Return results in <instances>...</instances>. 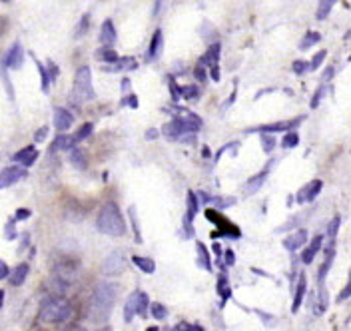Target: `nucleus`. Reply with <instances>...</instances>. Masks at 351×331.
<instances>
[{"instance_id": "obj_1", "label": "nucleus", "mask_w": 351, "mask_h": 331, "mask_svg": "<svg viewBox=\"0 0 351 331\" xmlns=\"http://www.w3.org/2000/svg\"><path fill=\"white\" fill-rule=\"evenodd\" d=\"M116 295H118L116 283H112V281L98 283V287L92 294V299H90V319L92 321H106L110 317Z\"/></svg>"}, {"instance_id": "obj_2", "label": "nucleus", "mask_w": 351, "mask_h": 331, "mask_svg": "<svg viewBox=\"0 0 351 331\" xmlns=\"http://www.w3.org/2000/svg\"><path fill=\"white\" fill-rule=\"evenodd\" d=\"M96 225H98V232H102V234H106V236H112V238H120V236L126 234L124 218H122L118 205L114 202L106 203V205L100 210Z\"/></svg>"}, {"instance_id": "obj_3", "label": "nucleus", "mask_w": 351, "mask_h": 331, "mask_svg": "<svg viewBox=\"0 0 351 331\" xmlns=\"http://www.w3.org/2000/svg\"><path fill=\"white\" fill-rule=\"evenodd\" d=\"M72 307L64 297H48L42 301L38 319L42 323H66L72 319Z\"/></svg>"}, {"instance_id": "obj_4", "label": "nucleus", "mask_w": 351, "mask_h": 331, "mask_svg": "<svg viewBox=\"0 0 351 331\" xmlns=\"http://www.w3.org/2000/svg\"><path fill=\"white\" fill-rule=\"evenodd\" d=\"M72 98H74L76 102H90V100H94L92 74H90V68H88V66H80V68L76 70Z\"/></svg>"}, {"instance_id": "obj_5", "label": "nucleus", "mask_w": 351, "mask_h": 331, "mask_svg": "<svg viewBox=\"0 0 351 331\" xmlns=\"http://www.w3.org/2000/svg\"><path fill=\"white\" fill-rule=\"evenodd\" d=\"M128 265V258L124 250H114L108 254V258L104 259V274L106 276H120Z\"/></svg>"}, {"instance_id": "obj_6", "label": "nucleus", "mask_w": 351, "mask_h": 331, "mask_svg": "<svg viewBox=\"0 0 351 331\" xmlns=\"http://www.w3.org/2000/svg\"><path fill=\"white\" fill-rule=\"evenodd\" d=\"M78 272H80L78 263H74V261H68V259H66V261H62V263H56L54 277H56V279H60L64 285H70L72 281H76Z\"/></svg>"}, {"instance_id": "obj_7", "label": "nucleus", "mask_w": 351, "mask_h": 331, "mask_svg": "<svg viewBox=\"0 0 351 331\" xmlns=\"http://www.w3.org/2000/svg\"><path fill=\"white\" fill-rule=\"evenodd\" d=\"M26 178V170L22 166H8L0 172V190L10 188L12 184H16L18 180Z\"/></svg>"}, {"instance_id": "obj_8", "label": "nucleus", "mask_w": 351, "mask_h": 331, "mask_svg": "<svg viewBox=\"0 0 351 331\" xmlns=\"http://www.w3.org/2000/svg\"><path fill=\"white\" fill-rule=\"evenodd\" d=\"M74 124V116L66 108H56L54 110V128L58 132H66V130L72 128Z\"/></svg>"}, {"instance_id": "obj_9", "label": "nucleus", "mask_w": 351, "mask_h": 331, "mask_svg": "<svg viewBox=\"0 0 351 331\" xmlns=\"http://www.w3.org/2000/svg\"><path fill=\"white\" fill-rule=\"evenodd\" d=\"M36 158H38V150L34 146L22 148L20 152H16V154L12 156V160H14L16 164H22L24 168H28V166L34 164V162H36Z\"/></svg>"}, {"instance_id": "obj_10", "label": "nucleus", "mask_w": 351, "mask_h": 331, "mask_svg": "<svg viewBox=\"0 0 351 331\" xmlns=\"http://www.w3.org/2000/svg\"><path fill=\"white\" fill-rule=\"evenodd\" d=\"M301 122V118H297V120H292V122H276V124H265V126H259L258 130H254V132H261V134H274V132H281V130H285V132H292V130L296 128L297 124Z\"/></svg>"}, {"instance_id": "obj_11", "label": "nucleus", "mask_w": 351, "mask_h": 331, "mask_svg": "<svg viewBox=\"0 0 351 331\" xmlns=\"http://www.w3.org/2000/svg\"><path fill=\"white\" fill-rule=\"evenodd\" d=\"M321 180H314L312 184H307L301 192H299V196H297V202L303 203V202H312V200H315L317 198V194L321 192Z\"/></svg>"}, {"instance_id": "obj_12", "label": "nucleus", "mask_w": 351, "mask_h": 331, "mask_svg": "<svg viewBox=\"0 0 351 331\" xmlns=\"http://www.w3.org/2000/svg\"><path fill=\"white\" fill-rule=\"evenodd\" d=\"M305 241H307V232L305 230H297L296 234H292V236H287V238L283 239V247L290 250V252H296Z\"/></svg>"}, {"instance_id": "obj_13", "label": "nucleus", "mask_w": 351, "mask_h": 331, "mask_svg": "<svg viewBox=\"0 0 351 331\" xmlns=\"http://www.w3.org/2000/svg\"><path fill=\"white\" fill-rule=\"evenodd\" d=\"M100 42L104 44V48H108V46H112L116 42V28H114L112 20H106L102 24V28H100Z\"/></svg>"}, {"instance_id": "obj_14", "label": "nucleus", "mask_w": 351, "mask_h": 331, "mask_svg": "<svg viewBox=\"0 0 351 331\" xmlns=\"http://www.w3.org/2000/svg\"><path fill=\"white\" fill-rule=\"evenodd\" d=\"M22 60H24V52H22V46L18 42L10 48V52L6 56V66L8 68H20L22 66Z\"/></svg>"}, {"instance_id": "obj_15", "label": "nucleus", "mask_w": 351, "mask_h": 331, "mask_svg": "<svg viewBox=\"0 0 351 331\" xmlns=\"http://www.w3.org/2000/svg\"><path fill=\"white\" fill-rule=\"evenodd\" d=\"M162 44H164V38H162V30H156L154 36H152V42H150L148 54H146V60H154L156 56L162 52Z\"/></svg>"}, {"instance_id": "obj_16", "label": "nucleus", "mask_w": 351, "mask_h": 331, "mask_svg": "<svg viewBox=\"0 0 351 331\" xmlns=\"http://www.w3.org/2000/svg\"><path fill=\"white\" fill-rule=\"evenodd\" d=\"M138 295H140V292H134L126 299V307H124V321L126 323H130L134 319V315L138 313Z\"/></svg>"}, {"instance_id": "obj_17", "label": "nucleus", "mask_w": 351, "mask_h": 331, "mask_svg": "<svg viewBox=\"0 0 351 331\" xmlns=\"http://www.w3.org/2000/svg\"><path fill=\"white\" fill-rule=\"evenodd\" d=\"M321 243H323V238H321V236H315L314 241L309 243V247L301 254V261H303V263H312L315 258V254L321 250Z\"/></svg>"}, {"instance_id": "obj_18", "label": "nucleus", "mask_w": 351, "mask_h": 331, "mask_svg": "<svg viewBox=\"0 0 351 331\" xmlns=\"http://www.w3.org/2000/svg\"><path fill=\"white\" fill-rule=\"evenodd\" d=\"M132 70V68H136V62L132 60V58H118L116 62H112V64H108L104 70L106 72H122V70Z\"/></svg>"}, {"instance_id": "obj_19", "label": "nucleus", "mask_w": 351, "mask_h": 331, "mask_svg": "<svg viewBox=\"0 0 351 331\" xmlns=\"http://www.w3.org/2000/svg\"><path fill=\"white\" fill-rule=\"evenodd\" d=\"M76 148V138L74 136H68V134H60L52 144V150H74Z\"/></svg>"}, {"instance_id": "obj_20", "label": "nucleus", "mask_w": 351, "mask_h": 331, "mask_svg": "<svg viewBox=\"0 0 351 331\" xmlns=\"http://www.w3.org/2000/svg\"><path fill=\"white\" fill-rule=\"evenodd\" d=\"M28 272H30L28 263H20V265H16V270H14L12 276H10V283H12V285H22V283L26 281Z\"/></svg>"}, {"instance_id": "obj_21", "label": "nucleus", "mask_w": 351, "mask_h": 331, "mask_svg": "<svg viewBox=\"0 0 351 331\" xmlns=\"http://www.w3.org/2000/svg\"><path fill=\"white\" fill-rule=\"evenodd\" d=\"M305 289H307V281H305V277H301V279H299V283H297L296 297H294V307H292V312L294 313L299 312L301 301H303V295H305Z\"/></svg>"}, {"instance_id": "obj_22", "label": "nucleus", "mask_w": 351, "mask_h": 331, "mask_svg": "<svg viewBox=\"0 0 351 331\" xmlns=\"http://www.w3.org/2000/svg\"><path fill=\"white\" fill-rule=\"evenodd\" d=\"M70 162L78 168V170H86V166H88V160H86V154L80 150V148H74V150H70Z\"/></svg>"}, {"instance_id": "obj_23", "label": "nucleus", "mask_w": 351, "mask_h": 331, "mask_svg": "<svg viewBox=\"0 0 351 331\" xmlns=\"http://www.w3.org/2000/svg\"><path fill=\"white\" fill-rule=\"evenodd\" d=\"M132 261L144 272V274H154L156 272V263H154V259L150 258H140V256H132Z\"/></svg>"}, {"instance_id": "obj_24", "label": "nucleus", "mask_w": 351, "mask_h": 331, "mask_svg": "<svg viewBox=\"0 0 351 331\" xmlns=\"http://www.w3.org/2000/svg\"><path fill=\"white\" fill-rule=\"evenodd\" d=\"M218 58H220V44H214V46L208 50V54L200 60V64H208L210 68H212V66H218Z\"/></svg>"}, {"instance_id": "obj_25", "label": "nucleus", "mask_w": 351, "mask_h": 331, "mask_svg": "<svg viewBox=\"0 0 351 331\" xmlns=\"http://www.w3.org/2000/svg\"><path fill=\"white\" fill-rule=\"evenodd\" d=\"M265 176H267V172H261L259 176H254L247 184H243V190H245V194H256L259 188H261V184H263V180H265Z\"/></svg>"}, {"instance_id": "obj_26", "label": "nucleus", "mask_w": 351, "mask_h": 331, "mask_svg": "<svg viewBox=\"0 0 351 331\" xmlns=\"http://www.w3.org/2000/svg\"><path fill=\"white\" fill-rule=\"evenodd\" d=\"M196 250H198V256H200V265H202L203 270H212V261H210V254H208V250H205V245H203L202 241H196Z\"/></svg>"}, {"instance_id": "obj_27", "label": "nucleus", "mask_w": 351, "mask_h": 331, "mask_svg": "<svg viewBox=\"0 0 351 331\" xmlns=\"http://www.w3.org/2000/svg\"><path fill=\"white\" fill-rule=\"evenodd\" d=\"M96 60H100V62H116L118 60V54L112 50V48H100V50H96Z\"/></svg>"}, {"instance_id": "obj_28", "label": "nucleus", "mask_w": 351, "mask_h": 331, "mask_svg": "<svg viewBox=\"0 0 351 331\" xmlns=\"http://www.w3.org/2000/svg\"><path fill=\"white\" fill-rule=\"evenodd\" d=\"M319 40H321V34H319V32H307L305 38L299 42V48H301V50H307V48H312L314 44H317Z\"/></svg>"}, {"instance_id": "obj_29", "label": "nucleus", "mask_w": 351, "mask_h": 331, "mask_svg": "<svg viewBox=\"0 0 351 331\" xmlns=\"http://www.w3.org/2000/svg\"><path fill=\"white\" fill-rule=\"evenodd\" d=\"M196 214H198V198L194 192H188V216L185 218L192 221Z\"/></svg>"}, {"instance_id": "obj_30", "label": "nucleus", "mask_w": 351, "mask_h": 331, "mask_svg": "<svg viewBox=\"0 0 351 331\" xmlns=\"http://www.w3.org/2000/svg\"><path fill=\"white\" fill-rule=\"evenodd\" d=\"M333 0H323V2H319V8H317V20H325L327 16H329V12H332L333 8Z\"/></svg>"}, {"instance_id": "obj_31", "label": "nucleus", "mask_w": 351, "mask_h": 331, "mask_svg": "<svg viewBox=\"0 0 351 331\" xmlns=\"http://www.w3.org/2000/svg\"><path fill=\"white\" fill-rule=\"evenodd\" d=\"M259 138H261L263 152H265V154H272V152H274V148H276V138H274V136H270V134H261Z\"/></svg>"}, {"instance_id": "obj_32", "label": "nucleus", "mask_w": 351, "mask_h": 331, "mask_svg": "<svg viewBox=\"0 0 351 331\" xmlns=\"http://www.w3.org/2000/svg\"><path fill=\"white\" fill-rule=\"evenodd\" d=\"M150 309H152V315H154L158 321H162V319H166L168 317V309L162 305V303H152Z\"/></svg>"}, {"instance_id": "obj_33", "label": "nucleus", "mask_w": 351, "mask_h": 331, "mask_svg": "<svg viewBox=\"0 0 351 331\" xmlns=\"http://www.w3.org/2000/svg\"><path fill=\"white\" fill-rule=\"evenodd\" d=\"M297 142H299V136H297L296 132H287V134L283 136V140H281V146L290 150V148H296Z\"/></svg>"}, {"instance_id": "obj_34", "label": "nucleus", "mask_w": 351, "mask_h": 331, "mask_svg": "<svg viewBox=\"0 0 351 331\" xmlns=\"http://www.w3.org/2000/svg\"><path fill=\"white\" fill-rule=\"evenodd\" d=\"M148 307H150V297L144 292H140V295H138V313L140 315H146Z\"/></svg>"}, {"instance_id": "obj_35", "label": "nucleus", "mask_w": 351, "mask_h": 331, "mask_svg": "<svg viewBox=\"0 0 351 331\" xmlns=\"http://www.w3.org/2000/svg\"><path fill=\"white\" fill-rule=\"evenodd\" d=\"M218 292H220V295H222L223 301L232 297V289L228 287V283H225V277H220V281H218Z\"/></svg>"}, {"instance_id": "obj_36", "label": "nucleus", "mask_w": 351, "mask_h": 331, "mask_svg": "<svg viewBox=\"0 0 351 331\" xmlns=\"http://www.w3.org/2000/svg\"><path fill=\"white\" fill-rule=\"evenodd\" d=\"M92 130H94V124H90V122H88V124H84L82 128L78 130V134H76V136H74V138H76V142H80V140H84V138H88Z\"/></svg>"}, {"instance_id": "obj_37", "label": "nucleus", "mask_w": 351, "mask_h": 331, "mask_svg": "<svg viewBox=\"0 0 351 331\" xmlns=\"http://www.w3.org/2000/svg\"><path fill=\"white\" fill-rule=\"evenodd\" d=\"M180 94L184 96V100H194V98H198L200 90H198L196 86H188V88H182V90H180Z\"/></svg>"}, {"instance_id": "obj_38", "label": "nucleus", "mask_w": 351, "mask_h": 331, "mask_svg": "<svg viewBox=\"0 0 351 331\" xmlns=\"http://www.w3.org/2000/svg\"><path fill=\"white\" fill-rule=\"evenodd\" d=\"M325 56H327V52H325V50H321V52H317V54L314 56V60L309 62V68H312V70H317V68L321 66V62L325 60Z\"/></svg>"}, {"instance_id": "obj_39", "label": "nucleus", "mask_w": 351, "mask_h": 331, "mask_svg": "<svg viewBox=\"0 0 351 331\" xmlns=\"http://www.w3.org/2000/svg\"><path fill=\"white\" fill-rule=\"evenodd\" d=\"M130 218H132V227H134V234H136V241H142V238H140V227H138V220H136V208H134V205L130 208Z\"/></svg>"}, {"instance_id": "obj_40", "label": "nucleus", "mask_w": 351, "mask_h": 331, "mask_svg": "<svg viewBox=\"0 0 351 331\" xmlns=\"http://www.w3.org/2000/svg\"><path fill=\"white\" fill-rule=\"evenodd\" d=\"M339 223H341V218L339 216H335L332 220V223H329V230H327V236L332 238V241H333V238H335V234H337V230H339Z\"/></svg>"}, {"instance_id": "obj_41", "label": "nucleus", "mask_w": 351, "mask_h": 331, "mask_svg": "<svg viewBox=\"0 0 351 331\" xmlns=\"http://www.w3.org/2000/svg\"><path fill=\"white\" fill-rule=\"evenodd\" d=\"M36 66H38V70H40V76H42V90L46 92V90H48V84H50V80H48V74H46V68H44V66H42L38 60H36Z\"/></svg>"}, {"instance_id": "obj_42", "label": "nucleus", "mask_w": 351, "mask_h": 331, "mask_svg": "<svg viewBox=\"0 0 351 331\" xmlns=\"http://www.w3.org/2000/svg\"><path fill=\"white\" fill-rule=\"evenodd\" d=\"M168 82H170V92H172V100H174V102H178V100H180V88L176 86V82H174V78H172V76H168Z\"/></svg>"}, {"instance_id": "obj_43", "label": "nucleus", "mask_w": 351, "mask_h": 331, "mask_svg": "<svg viewBox=\"0 0 351 331\" xmlns=\"http://www.w3.org/2000/svg\"><path fill=\"white\" fill-rule=\"evenodd\" d=\"M305 68H309V64H307V62H303V60H296V62H294V72L296 74L305 72Z\"/></svg>"}, {"instance_id": "obj_44", "label": "nucleus", "mask_w": 351, "mask_h": 331, "mask_svg": "<svg viewBox=\"0 0 351 331\" xmlns=\"http://www.w3.org/2000/svg\"><path fill=\"white\" fill-rule=\"evenodd\" d=\"M8 276H10V270H8V265L0 259V279H6Z\"/></svg>"}, {"instance_id": "obj_45", "label": "nucleus", "mask_w": 351, "mask_h": 331, "mask_svg": "<svg viewBox=\"0 0 351 331\" xmlns=\"http://www.w3.org/2000/svg\"><path fill=\"white\" fill-rule=\"evenodd\" d=\"M26 218H30V210L20 208L18 212H16V220H26Z\"/></svg>"}, {"instance_id": "obj_46", "label": "nucleus", "mask_w": 351, "mask_h": 331, "mask_svg": "<svg viewBox=\"0 0 351 331\" xmlns=\"http://www.w3.org/2000/svg\"><path fill=\"white\" fill-rule=\"evenodd\" d=\"M194 72H196V78H198L200 82H203V80H205V72H203L202 64H200V66H196V70H194Z\"/></svg>"}, {"instance_id": "obj_47", "label": "nucleus", "mask_w": 351, "mask_h": 331, "mask_svg": "<svg viewBox=\"0 0 351 331\" xmlns=\"http://www.w3.org/2000/svg\"><path fill=\"white\" fill-rule=\"evenodd\" d=\"M323 96V88H319L317 92H315V96H314V100H312V108H317V104H319V98Z\"/></svg>"}, {"instance_id": "obj_48", "label": "nucleus", "mask_w": 351, "mask_h": 331, "mask_svg": "<svg viewBox=\"0 0 351 331\" xmlns=\"http://www.w3.org/2000/svg\"><path fill=\"white\" fill-rule=\"evenodd\" d=\"M86 28H88V14H86V16L82 18V22L78 24V32H76V34H80V32H84Z\"/></svg>"}, {"instance_id": "obj_49", "label": "nucleus", "mask_w": 351, "mask_h": 331, "mask_svg": "<svg viewBox=\"0 0 351 331\" xmlns=\"http://www.w3.org/2000/svg\"><path fill=\"white\" fill-rule=\"evenodd\" d=\"M349 294H351V287L347 285V287H345V289L341 292V295L337 297V301H343V299H347V297H349Z\"/></svg>"}, {"instance_id": "obj_50", "label": "nucleus", "mask_w": 351, "mask_h": 331, "mask_svg": "<svg viewBox=\"0 0 351 331\" xmlns=\"http://www.w3.org/2000/svg\"><path fill=\"white\" fill-rule=\"evenodd\" d=\"M333 72H335V68H333V66H329V68H327V70L323 72V80L327 82V80H329V78H332V76H333Z\"/></svg>"}, {"instance_id": "obj_51", "label": "nucleus", "mask_w": 351, "mask_h": 331, "mask_svg": "<svg viewBox=\"0 0 351 331\" xmlns=\"http://www.w3.org/2000/svg\"><path fill=\"white\" fill-rule=\"evenodd\" d=\"M46 132H48V130H46V128L38 130V134H36V142H40V140H44V138H46Z\"/></svg>"}, {"instance_id": "obj_52", "label": "nucleus", "mask_w": 351, "mask_h": 331, "mask_svg": "<svg viewBox=\"0 0 351 331\" xmlns=\"http://www.w3.org/2000/svg\"><path fill=\"white\" fill-rule=\"evenodd\" d=\"M6 227H8V230H6V238H8V239H10V238H14V230H12V221H10V223H8Z\"/></svg>"}, {"instance_id": "obj_53", "label": "nucleus", "mask_w": 351, "mask_h": 331, "mask_svg": "<svg viewBox=\"0 0 351 331\" xmlns=\"http://www.w3.org/2000/svg\"><path fill=\"white\" fill-rule=\"evenodd\" d=\"M136 100H138V98H136L134 94H132V96H130V98H128V104H130V106H132V108H138V102H136Z\"/></svg>"}, {"instance_id": "obj_54", "label": "nucleus", "mask_w": 351, "mask_h": 331, "mask_svg": "<svg viewBox=\"0 0 351 331\" xmlns=\"http://www.w3.org/2000/svg\"><path fill=\"white\" fill-rule=\"evenodd\" d=\"M225 258H228V265H232V263H234V252L228 250V252H225Z\"/></svg>"}, {"instance_id": "obj_55", "label": "nucleus", "mask_w": 351, "mask_h": 331, "mask_svg": "<svg viewBox=\"0 0 351 331\" xmlns=\"http://www.w3.org/2000/svg\"><path fill=\"white\" fill-rule=\"evenodd\" d=\"M146 138H148V140H154V138H158V130H148Z\"/></svg>"}, {"instance_id": "obj_56", "label": "nucleus", "mask_w": 351, "mask_h": 331, "mask_svg": "<svg viewBox=\"0 0 351 331\" xmlns=\"http://www.w3.org/2000/svg\"><path fill=\"white\" fill-rule=\"evenodd\" d=\"M66 331H86V329H84V327H80V325H70Z\"/></svg>"}, {"instance_id": "obj_57", "label": "nucleus", "mask_w": 351, "mask_h": 331, "mask_svg": "<svg viewBox=\"0 0 351 331\" xmlns=\"http://www.w3.org/2000/svg\"><path fill=\"white\" fill-rule=\"evenodd\" d=\"M178 331H194V327H192V325H180Z\"/></svg>"}, {"instance_id": "obj_58", "label": "nucleus", "mask_w": 351, "mask_h": 331, "mask_svg": "<svg viewBox=\"0 0 351 331\" xmlns=\"http://www.w3.org/2000/svg\"><path fill=\"white\" fill-rule=\"evenodd\" d=\"M2 301H4V292L0 289V307H2Z\"/></svg>"}, {"instance_id": "obj_59", "label": "nucleus", "mask_w": 351, "mask_h": 331, "mask_svg": "<svg viewBox=\"0 0 351 331\" xmlns=\"http://www.w3.org/2000/svg\"><path fill=\"white\" fill-rule=\"evenodd\" d=\"M98 331H112V329H110V327H100Z\"/></svg>"}, {"instance_id": "obj_60", "label": "nucleus", "mask_w": 351, "mask_h": 331, "mask_svg": "<svg viewBox=\"0 0 351 331\" xmlns=\"http://www.w3.org/2000/svg\"><path fill=\"white\" fill-rule=\"evenodd\" d=\"M146 331H160L158 327H150V329H146Z\"/></svg>"}, {"instance_id": "obj_61", "label": "nucleus", "mask_w": 351, "mask_h": 331, "mask_svg": "<svg viewBox=\"0 0 351 331\" xmlns=\"http://www.w3.org/2000/svg\"><path fill=\"white\" fill-rule=\"evenodd\" d=\"M164 331H174V329H170V327H166V329H164Z\"/></svg>"}]
</instances>
